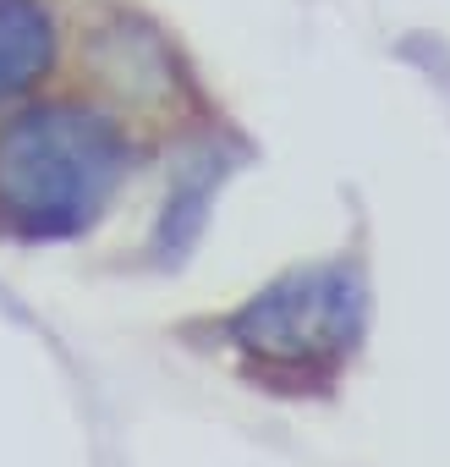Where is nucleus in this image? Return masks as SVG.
Here are the masks:
<instances>
[{"mask_svg": "<svg viewBox=\"0 0 450 467\" xmlns=\"http://www.w3.org/2000/svg\"><path fill=\"white\" fill-rule=\"evenodd\" d=\"M363 325V281L352 265H313L291 270L270 292H259L237 319L231 336L270 358V363H319L352 347Z\"/></svg>", "mask_w": 450, "mask_h": 467, "instance_id": "nucleus-2", "label": "nucleus"}, {"mask_svg": "<svg viewBox=\"0 0 450 467\" xmlns=\"http://www.w3.org/2000/svg\"><path fill=\"white\" fill-rule=\"evenodd\" d=\"M56 56V28L39 0H0V99L23 94Z\"/></svg>", "mask_w": 450, "mask_h": 467, "instance_id": "nucleus-3", "label": "nucleus"}, {"mask_svg": "<svg viewBox=\"0 0 450 467\" xmlns=\"http://www.w3.org/2000/svg\"><path fill=\"white\" fill-rule=\"evenodd\" d=\"M127 143L83 105H45L0 132V214L23 237H72L121 187Z\"/></svg>", "mask_w": 450, "mask_h": 467, "instance_id": "nucleus-1", "label": "nucleus"}]
</instances>
